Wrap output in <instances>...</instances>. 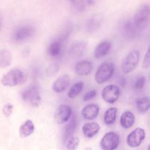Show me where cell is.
<instances>
[{"instance_id": "cell-27", "label": "cell", "mask_w": 150, "mask_h": 150, "mask_svg": "<svg viewBox=\"0 0 150 150\" xmlns=\"http://www.w3.org/2000/svg\"><path fill=\"white\" fill-rule=\"evenodd\" d=\"M68 1L73 8L79 13L84 11L87 5L86 0H68Z\"/></svg>"}, {"instance_id": "cell-4", "label": "cell", "mask_w": 150, "mask_h": 150, "mask_svg": "<svg viewBox=\"0 0 150 150\" xmlns=\"http://www.w3.org/2000/svg\"><path fill=\"white\" fill-rule=\"evenodd\" d=\"M115 66L112 62H105L101 64L95 73V79L98 83H103L111 79L114 73Z\"/></svg>"}, {"instance_id": "cell-32", "label": "cell", "mask_w": 150, "mask_h": 150, "mask_svg": "<svg viewBox=\"0 0 150 150\" xmlns=\"http://www.w3.org/2000/svg\"><path fill=\"white\" fill-rule=\"evenodd\" d=\"M59 68V65L57 64H51V65H50L49 67L47 68V70H46L47 75L49 76H54V74H56V73L58 72Z\"/></svg>"}, {"instance_id": "cell-16", "label": "cell", "mask_w": 150, "mask_h": 150, "mask_svg": "<svg viewBox=\"0 0 150 150\" xmlns=\"http://www.w3.org/2000/svg\"><path fill=\"white\" fill-rule=\"evenodd\" d=\"M99 106L96 104H89L82 110L81 114L86 120H93L97 118L99 114Z\"/></svg>"}, {"instance_id": "cell-13", "label": "cell", "mask_w": 150, "mask_h": 150, "mask_svg": "<svg viewBox=\"0 0 150 150\" xmlns=\"http://www.w3.org/2000/svg\"><path fill=\"white\" fill-rule=\"evenodd\" d=\"M86 50V43L84 41H76L70 48V54L73 58H79L84 54Z\"/></svg>"}, {"instance_id": "cell-15", "label": "cell", "mask_w": 150, "mask_h": 150, "mask_svg": "<svg viewBox=\"0 0 150 150\" xmlns=\"http://www.w3.org/2000/svg\"><path fill=\"white\" fill-rule=\"evenodd\" d=\"M111 48V44L109 41H103L100 42L95 49L94 55L98 59H101L109 53Z\"/></svg>"}, {"instance_id": "cell-25", "label": "cell", "mask_w": 150, "mask_h": 150, "mask_svg": "<svg viewBox=\"0 0 150 150\" xmlns=\"http://www.w3.org/2000/svg\"><path fill=\"white\" fill-rule=\"evenodd\" d=\"M117 109L116 108H109L104 114V122L107 125L114 124L117 120Z\"/></svg>"}, {"instance_id": "cell-20", "label": "cell", "mask_w": 150, "mask_h": 150, "mask_svg": "<svg viewBox=\"0 0 150 150\" xmlns=\"http://www.w3.org/2000/svg\"><path fill=\"white\" fill-rule=\"evenodd\" d=\"M35 131V125L33 122L28 120L21 125L19 128V135L21 138H26L31 136Z\"/></svg>"}, {"instance_id": "cell-14", "label": "cell", "mask_w": 150, "mask_h": 150, "mask_svg": "<svg viewBox=\"0 0 150 150\" xmlns=\"http://www.w3.org/2000/svg\"><path fill=\"white\" fill-rule=\"evenodd\" d=\"M103 21V16L102 14H95L89 18L86 23V31L89 33L95 32L100 28Z\"/></svg>"}, {"instance_id": "cell-34", "label": "cell", "mask_w": 150, "mask_h": 150, "mask_svg": "<svg viewBox=\"0 0 150 150\" xmlns=\"http://www.w3.org/2000/svg\"><path fill=\"white\" fill-rule=\"evenodd\" d=\"M97 95L96 90H90L87 92V93L85 94V95L83 96V101H89L90 100L93 99Z\"/></svg>"}, {"instance_id": "cell-22", "label": "cell", "mask_w": 150, "mask_h": 150, "mask_svg": "<svg viewBox=\"0 0 150 150\" xmlns=\"http://www.w3.org/2000/svg\"><path fill=\"white\" fill-rule=\"evenodd\" d=\"M13 55L10 51L7 49H2L0 51V67L5 68L11 64Z\"/></svg>"}, {"instance_id": "cell-35", "label": "cell", "mask_w": 150, "mask_h": 150, "mask_svg": "<svg viewBox=\"0 0 150 150\" xmlns=\"http://www.w3.org/2000/svg\"><path fill=\"white\" fill-rule=\"evenodd\" d=\"M86 2L87 5H94L95 3V0H86Z\"/></svg>"}, {"instance_id": "cell-10", "label": "cell", "mask_w": 150, "mask_h": 150, "mask_svg": "<svg viewBox=\"0 0 150 150\" xmlns=\"http://www.w3.org/2000/svg\"><path fill=\"white\" fill-rule=\"evenodd\" d=\"M72 114H73V111L69 105H59L54 114V119H55L56 122L59 125L67 122L71 118Z\"/></svg>"}, {"instance_id": "cell-1", "label": "cell", "mask_w": 150, "mask_h": 150, "mask_svg": "<svg viewBox=\"0 0 150 150\" xmlns=\"http://www.w3.org/2000/svg\"><path fill=\"white\" fill-rule=\"evenodd\" d=\"M26 76L19 69H13L6 73L1 79V83L4 86H15L25 82Z\"/></svg>"}, {"instance_id": "cell-9", "label": "cell", "mask_w": 150, "mask_h": 150, "mask_svg": "<svg viewBox=\"0 0 150 150\" xmlns=\"http://www.w3.org/2000/svg\"><path fill=\"white\" fill-rule=\"evenodd\" d=\"M145 137H146L145 130L141 127H138L128 135L127 138V143L130 147H137L144 140Z\"/></svg>"}, {"instance_id": "cell-26", "label": "cell", "mask_w": 150, "mask_h": 150, "mask_svg": "<svg viewBox=\"0 0 150 150\" xmlns=\"http://www.w3.org/2000/svg\"><path fill=\"white\" fill-rule=\"evenodd\" d=\"M83 88V82L82 81L77 82V83H75V84L70 88L68 93H67V96H68L70 98H71V99L75 98L76 96H78V95L82 92Z\"/></svg>"}, {"instance_id": "cell-19", "label": "cell", "mask_w": 150, "mask_h": 150, "mask_svg": "<svg viewBox=\"0 0 150 150\" xmlns=\"http://www.w3.org/2000/svg\"><path fill=\"white\" fill-rule=\"evenodd\" d=\"M100 127L97 122H88L83 126L82 131L86 138H92L98 134Z\"/></svg>"}, {"instance_id": "cell-31", "label": "cell", "mask_w": 150, "mask_h": 150, "mask_svg": "<svg viewBox=\"0 0 150 150\" xmlns=\"http://www.w3.org/2000/svg\"><path fill=\"white\" fill-rule=\"evenodd\" d=\"M145 83H146V79L144 76H141L139 77L137 80L136 81V83H135V88L138 90H140L142 89L144 86Z\"/></svg>"}, {"instance_id": "cell-28", "label": "cell", "mask_w": 150, "mask_h": 150, "mask_svg": "<svg viewBox=\"0 0 150 150\" xmlns=\"http://www.w3.org/2000/svg\"><path fill=\"white\" fill-rule=\"evenodd\" d=\"M72 28H73V26H72V25L70 24V23H68V24L66 25V26L63 28L62 30L61 31L59 35L57 36V40H59L62 41V42H64V40H66V39L68 38L70 34L71 33Z\"/></svg>"}, {"instance_id": "cell-36", "label": "cell", "mask_w": 150, "mask_h": 150, "mask_svg": "<svg viewBox=\"0 0 150 150\" xmlns=\"http://www.w3.org/2000/svg\"><path fill=\"white\" fill-rule=\"evenodd\" d=\"M85 150H92V149H91L90 147H87Z\"/></svg>"}, {"instance_id": "cell-8", "label": "cell", "mask_w": 150, "mask_h": 150, "mask_svg": "<svg viewBox=\"0 0 150 150\" xmlns=\"http://www.w3.org/2000/svg\"><path fill=\"white\" fill-rule=\"evenodd\" d=\"M120 95V90L115 85H108L103 89L102 92L103 99L106 103L113 104L118 100Z\"/></svg>"}, {"instance_id": "cell-3", "label": "cell", "mask_w": 150, "mask_h": 150, "mask_svg": "<svg viewBox=\"0 0 150 150\" xmlns=\"http://www.w3.org/2000/svg\"><path fill=\"white\" fill-rule=\"evenodd\" d=\"M21 98L23 101L34 108L39 107L42 102L39 90L38 87L35 86H30L24 89L21 94Z\"/></svg>"}, {"instance_id": "cell-12", "label": "cell", "mask_w": 150, "mask_h": 150, "mask_svg": "<svg viewBox=\"0 0 150 150\" xmlns=\"http://www.w3.org/2000/svg\"><path fill=\"white\" fill-rule=\"evenodd\" d=\"M70 83V78L67 75H62L59 76L53 83V90L57 93L64 92L69 86Z\"/></svg>"}, {"instance_id": "cell-6", "label": "cell", "mask_w": 150, "mask_h": 150, "mask_svg": "<svg viewBox=\"0 0 150 150\" xmlns=\"http://www.w3.org/2000/svg\"><path fill=\"white\" fill-rule=\"evenodd\" d=\"M139 57L140 54L139 51H131L123 60L121 67L122 71L125 74L133 72L139 64Z\"/></svg>"}, {"instance_id": "cell-11", "label": "cell", "mask_w": 150, "mask_h": 150, "mask_svg": "<svg viewBox=\"0 0 150 150\" xmlns=\"http://www.w3.org/2000/svg\"><path fill=\"white\" fill-rule=\"evenodd\" d=\"M122 35L127 40H132L135 38L136 35V29L134 23L130 21L125 22L120 29Z\"/></svg>"}, {"instance_id": "cell-2", "label": "cell", "mask_w": 150, "mask_h": 150, "mask_svg": "<svg viewBox=\"0 0 150 150\" xmlns=\"http://www.w3.org/2000/svg\"><path fill=\"white\" fill-rule=\"evenodd\" d=\"M150 16V9L148 4H143L141 6L133 18V23L136 28L140 30H143L147 26L149 23Z\"/></svg>"}, {"instance_id": "cell-33", "label": "cell", "mask_w": 150, "mask_h": 150, "mask_svg": "<svg viewBox=\"0 0 150 150\" xmlns=\"http://www.w3.org/2000/svg\"><path fill=\"white\" fill-rule=\"evenodd\" d=\"M13 106L12 104L10 103L6 104L2 109V112H3V114H4V116H5L6 117H10V115H11L12 113H13Z\"/></svg>"}, {"instance_id": "cell-21", "label": "cell", "mask_w": 150, "mask_h": 150, "mask_svg": "<svg viewBox=\"0 0 150 150\" xmlns=\"http://www.w3.org/2000/svg\"><path fill=\"white\" fill-rule=\"evenodd\" d=\"M135 122V116L131 111H125L120 119L121 126L125 129H128L133 125Z\"/></svg>"}, {"instance_id": "cell-7", "label": "cell", "mask_w": 150, "mask_h": 150, "mask_svg": "<svg viewBox=\"0 0 150 150\" xmlns=\"http://www.w3.org/2000/svg\"><path fill=\"white\" fill-rule=\"evenodd\" d=\"M120 145V136L114 132L106 133L100 142L103 150H114Z\"/></svg>"}, {"instance_id": "cell-24", "label": "cell", "mask_w": 150, "mask_h": 150, "mask_svg": "<svg viewBox=\"0 0 150 150\" xmlns=\"http://www.w3.org/2000/svg\"><path fill=\"white\" fill-rule=\"evenodd\" d=\"M150 106V101L149 97H142L136 101L137 110L141 114H145L149 110Z\"/></svg>"}, {"instance_id": "cell-23", "label": "cell", "mask_w": 150, "mask_h": 150, "mask_svg": "<svg viewBox=\"0 0 150 150\" xmlns=\"http://www.w3.org/2000/svg\"><path fill=\"white\" fill-rule=\"evenodd\" d=\"M72 118L70 119V122L68 124L66 125L65 128H64V141L67 140L70 137L73 136L74 132L76 131V129L77 127V118L76 116H73L71 117Z\"/></svg>"}, {"instance_id": "cell-30", "label": "cell", "mask_w": 150, "mask_h": 150, "mask_svg": "<svg viewBox=\"0 0 150 150\" xmlns=\"http://www.w3.org/2000/svg\"><path fill=\"white\" fill-rule=\"evenodd\" d=\"M142 67L146 70L150 67V48H148L147 51L145 54L144 59L143 63H142Z\"/></svg>"}, {"instance_id": "cell-18", "label": "cell", "mask_w": 150, "mask_h": 150, "mask_svg": "<svg viewBox=\"0 0 150 150\" xmlns=\"http://www.w3.org/2000/svg\"><path fill=\"white\" fill-rule=\"evenodd\" d=\"M62 48L63 42L56 39L55 40L51 42V44L48 46V54H49L50 57L57 58L61 55L62 52Z\"/></svg>"}, {"instance_id": "cell-17", "label": "cell", "mask_w": 150, "mask_h": 150, "mask_svg": "<svg viewBox=\"0 0 150 150\" xmlns=\"http://www.w3.org/2000/svg\"><path fill=\"white\" fill-rule=\"evenodd\" d=\"M92 70V63L87 60H82L79 62L75 66V71L79 76H88Z\"/></svg>"}, {"instance_id": "cell-29", "label": "cell", "mask_w": 150, "mask_h": 150, "mask_svg": "<svg viewBox=\"0 0 150 150\" xmlns=\"http://www.w3.org/2000/svg\"><path fill=\"white\" fill-rule=\"evenodd\" d=\"M79 145V139L77 136H73L67 139V150H76Z\"/></svg>"}, {"instance_id": "cell-5", "label": "cell", "mask_w": 150, "mask_h": 150, "mask_svg": "<svg viewBox=\"0 0 150 150\" xmlns=\"http://www.w3.org/2000/svg\"><path fill=\"white\" fill-rule=\"evenodd\" d=\"M35 33V28L29 25L21 26L16 29L13 35V40L16 43L24 42L29 40Z\"/></svg>"}]
</instances>
